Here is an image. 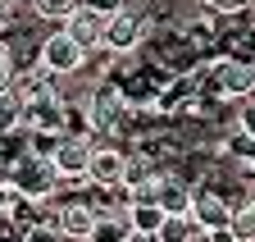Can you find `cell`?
Here are the masks:
<instances>
[{
    "instance_id": "6da1fadb",
    "label": "cell",
    "mask_w": 255,
    "mask_h": 242,
    "mask_svg": "<svg viewBox=\"0 0 255 242\" xmlns=\"http://www.w3.org/2000/svg\"><path fill=\"white\" fill-rule=\"evenodd\" d=\"M5 183L23 197V201H46L55 188H59V174L50 165V156H18L9 165V178Z\"/></svg>"
},
{
    "instance_id": "7a4b0ae2",
    "label": "cell",
    "mask_w": 255,
    "mask_h": 242,
    "mask_svg": "<svg viewBox=\"0 0 255 242\" xmlns=\"http://www.w3.org/2000/svg\"><path fill=\"white\" fill-rule=\"evenodd\" d=\"M91 146H96L91 133L59 137V142H55L50 165H55V174H59V188H87V160H91Z\"/></svg>"
},
{
    "instance_id": "3957f363",
    "label": "cell",
    "mask_w": 255,
    "mask_h": 242,
    "mask_svg": "<svg viewBox=\"0 0 255 242\" xmlns=\"http://www.w3.org/2000/svg\"><path fill=\"white\" fill-rule=\"evenodd\" d=\"M141 41H146V32H141V14H137V9L119 5L114 14H105L101 46H105L110 55H137V50H141Z\"/></svg>"
},
{
    "instance_id": "277c9868",
    "label": "cell",
    "mask_w": 255,
    "mask_h": 242,
    "mask_svg": "<svg viewBox=\"0 0 255 242\" xmlns=\"http://www.w3.org/2000/svg\"><path fill=\"white\" fill-rule=\"evenodd\" d=\"M37 69H46L50 78H73L82 69V50L59 32V27H50V32L41 37V55H37Z\"/></svg>"
},
{
    "instance_id": "5b68a950",
    "label": "cell",
    "mask_w": 255,
    "mask_h": 242,
    "mask_svg": "<svg viewBox=\"0 0 255 242\" xmlns=\"http://www.w3.org/2000/svg\"><path fill=\"white\" fill-rule=\"evenodd\" d=\"M123 160H128V146L96 142L91 146V160H87V183L91 188H119L123 183Z\"/></svg>"
},
{
    "instance_id": "8992f818",
    "label": "cell",
    "mask_w": 255,
    "mask_h": 242,
    "mask_svg": "<svg viewBox=\"0 0 255 242\" xmlns=\"http://www.w3.org/2000/svg\"><path fill=\"white\" fill-rule=\"evenodd\" d=\"M191 224H196L201 233H223L228 229V220H233V206L223 201L219 192H210V188H201L196 183V192H191Z\"/></svg>"
},
{
    "instance_id": "52a82bcc",
    "label": "cell",
    "mask_w": 255,
    "mask_h": 242,
    "mask_svg": "<svg viewBox=\"0 0 255 242\" xmlns=\"http://www.w3.org/2000/svg\"><path fill=\"white\" fill-rule=\"evenodd\" d=\"M64 37H69L82 55L87 50H96L101 46V32H105V14H96V9H87V5H78L69 18H64V27H59Z\"/></svg>"
},
{
    "instance_id": "ba28073f",
    "label": "cell",
    "mask_w": 255,
    "mask_h": 242,
    "mask_svg": "<svg viewBox=\"0 0 255 242\" xmlns=\"http://www.w3.org/2000/svg\"><path fill=\"white\" fill-rule=\"evenodd\" d=\"M201 229L191 224V215H164L155 229V242H196Z\"/></svg>"
},
{
    "instance_id": "9c48e42d",
    "label": "cell",
    "mask_w": 255,
    "mask_h": 242,
    "mask_svg": "<svg viewBox=\"0 0 255 242\" xmlns=\"http://www.w3.org/2000/svg\"><path fill=\"white\" fill-rule=\"evenodd\" d=\"M128 238H132V224H128V210H123V215H101L91 224L87 242H128Z\"/></svg>"
},
{
    "instance_id": "30bf717a",
    "label": "cell",
    "mask_w": 255,
    "mask_h": 242,
    "mask_svg": "<svg viewBox=\"0 0 255 242\" xmlns=\"http://www.w3.org/2000/svg\"><path fill=\"white\" fill-rule=\"evenodd\" d=\"M27 5H32V14H37L46 27H64V18H69L82 0H27Z\"/></svg>"
},
{
    "instance_id": "8fae6325",
    "label": "cell",
    "mask_w": 255,
    "mask_h": 242,
    "mask_svg": "<svg viewBox=\"0 0 255 242\" xmlns=\"http://www.w3.org/2000/svg\"><path fill=\"white\" fill-rule=\"evenodd\" d=\"M159 220H164V210H159V206H128V224H132V233H150L155 238Z\"/></svg>"
},
{
    "instance_id": "7c38bea8",
    "label": "cell",
    "mask_w": 255,
    "mask_h": 242,
    "mask_svg": "<svg viewBox=\"0 0 255 242\" xmlns=\"http://www.w3.org/2000/svg\"><path fill=\"white\" fill-rule=\"evenodd\" d=\"M196 5L205 9V14H214V18H246V9L255 5V0H196Z\"/></svg>"
},
{
    "instance_id": "4fadbf2b",
    "label": "cell",
    "mask_w": 255,
    "mask_h": 242,
    "mask_svg": "<svg viewBox=\"0 0 255 242\" xmlns=\"http://www.w3.org/2000/svg\"><path fill=\"white\" fill-rule=\"evenodd\" d=\"M228 238H233V242H255V210H251V206H237V210H233Z\"/></svg>"
},
{
    "instance_id": "5bb4252c",
    "label": "cell",
    "mask_w": 255,
    "mask_h": 242,
    "mask_svg": "<svg viewBox=\"0 0 255 242\" xmlns=\"http://www.w3.org/2000/svg\"><path fill=\"white\" fill-rule=\"evenodd\" d=\"M18 114H23V105H18L9 92H0V137H9V133L18 128Z\"/></svg>"
},
{
    "instance_id": "9a60e30c",
    "label": "cell",
    "mask_w": 255,
    "mask_h": 242,
    "mask_svg": "<svg viewBox=\"0 0 255 242\" xmlns=\"http://www.w3.org/2000/svg\"><path fill=\"white\" fill-rule=\"evenodd\" d=\"M237 128H242L246 137H255V96L237 101Z\"/></svg>"
},
{
    "instance_id": "2e32d148",
    "label": "cell",
    "mask_w": 255,
    "mask_h": 242,
    "mask_svg": "<svg viewBox=\"0 0 255 242\" xmlns=\"http://www.w3.org/2000/svg\"><path fill=\"white\" fill-rule=\"evenodd\" d=\"M18 242H59V233H55L50 224H27Z\"/></svg>"
},
{
    "instance_id": "e0dca14e",
    "label": "cell",
    "mask_w": 255,
    "mask_h": 242,
    "mask_svg": "<svg viewBox=\"0 0 255 242\" xmlns=\"http://www.w3.org/2000/svg\"><path fill=\"white\" fill-rule=\"evenodd\" d=\"M9 82H14V73H9L5 59H0V92H9Z\"/></svg>"
},
{
    "instance_id": "ac0fdd59",
    "label": "cell",
    "mask_w": 255,
    "mask_h": 242,
    "mask_svg": "<svg viewBox=\"0 0 255 242\" xmlns=\"http://www.w3.org/2000/svg\"><path fill=\"white\" fill-rule=\"evenodd\" d=\"M0 59H5V37H0Z\"/></svg>"
},
{
    "instance_id": "d6986e66",
    "label": "cell",
    "mask_w": 255,
    "mask_h": 242,
    "mask_svg": "<svg viewBox=\"0 0 255 242\" xmlns=\"http://www.w3.org/2000/svg\"><path fill=\"white\" fill-rule=\"evenodd\" d=\"M0 18H5V0H0Z\"/></svg>"
}]
</instances>
